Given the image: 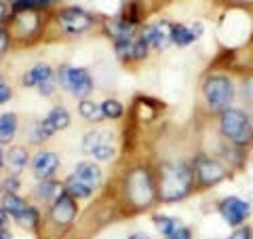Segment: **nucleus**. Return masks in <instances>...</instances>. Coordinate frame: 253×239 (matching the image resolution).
Here are the masks:
<instances>
[{
	"label": "nucleus",
	"mask_w": 253,
	"mask_h": 239,
	"mask_svg": "<svg viewBox=\"0 0 253 239\" xmlns=\"http://www.w3.org/2000/svg\"><path fill=\"white\" fill-rule=\"evenodd\" d=\"M194 186V172L192 167L186 163H175L167 161L158 170V197L165 203H175L181 201L184 197L190 195V190Z\"/></svg>",
	"instance_id": "obj_1"
},
{
	"label": "nucleus",
	"mask_w": 253,
	"mask_h": 239,
	"mask_svg": "<svg viewBox=\"0 0 253 239\" xmlns=\"http://www.w3.org/2000/svg\"><path fill=\"white\" fill-rule=\"evenodd\" d=\"M125 190H126V199L137 210H148L158 197L154 178L146 167H135L133 172H129L125 182Z\"/></svg>",
	"instance_id": "obj_2"
},
{
	"label": "nucleus",
	"mask_w": 253,
	"mask_h": 239,
	"mask_svg": "<svg viewBox=\"0 0 253 239\" xmlns=\"http://www.w3.org/2000/svg\"><path fill=\"white\" fill-rule=\"evenodd\" d=\"M219 131L234 146H247L253 140V125L249 117L232 106L219 113Z\"/></svg>",
	"instance_id": "obj_3"
},
{
	"label": "nucleus",
	"mask_w": 253,
	"mask_h": 239,
	"mask_svg": "<svg viewBox=\"0 0 253 239\" xmlns=\"http://www.w3.org/2000/svg\"><path fill=\"white\" fill-rule=\"evenodd\" d=\"M234 95L236 87L226 74H211L203 83V98L211 113H224L226 108H230Z\"/></svg>",
	"instance_id": "obj_4"
},
{
	"label": "nucleus",
	"mask_w": 253,
	"mask_h": 239,
	"mask_svg": "<svg viewBox=\"0 0 253 239\" xmlns=\"http://www.w3.org/2000/svg\"><path fill=\"white\" fill-rule=\"evenodd\" d=\"M83 153L93 157V161L104 163V161H112L116 157V138L110 129L97 127L84 133L83 138Z\"/></svg>",
	"instance_id": "obj_5"
},
{
	"label": "nucleus",
	"mask_w": 253,
	"mask_h": 239,
	"mask_svg": "<svg viewBox=\"0 0 253 239\" xmlns=\"http://www.w3.org/2000/svg\"><path fill=\"white\" fill-rule=\"evenodd\" d=\"M55 74H57V85H61V89H66L74 98L84 100L93 91V78L84 68L68 66L66 63V66H59Z\"/></svg>",
	"instance_id": "obj_6"
},
{
	"label": "nucleus",
	"mask_w": 253,
	"mask_h": 239,
	"mask_svg": "<svg viewBox=\"0 0 253 239\" xmlns=\"http://www.w3.org/2000/svg\"><path fill=\"white\" fill-rule=\"evenodd\" d=\"M190 167L194 172V180L203 186H215L228 178V167L219 159L209 155H196Z\"/></svg>",
	"instance_id": "obj_7"
},
{
	"label": "nucleus",
	"mask_w": 253,
	"mask_h": 239,
	"mask_svg": "<svg viewBox=\"0 0 253 239\" xmlns=\"http://www.w3.org/2000/svg\"><path fill=\"white\" fill-rule=\"evenodd\" d=\"M49 222L57 229H70L74 225L78 216V201L74 197H70L66 190H59V195L49 203Z\"/></svg>",
	"instance_id": "obj_8"
},
{
	"label": "nucleus",
	"mask_w": 253,
	"mask_h": 239,
	"mask_svg": "<svg viewBox=\"0 0 253 239\" xmlns=\"http://www.w3.org/2000/svg\"><path fill=\"white\" fill-rule=\"evenodd\" d=\"M217 212H219L221 220H224L228 227L236 229V227H243L245 222L249 220V216H251V205L245 201V199L230 195V197H224L217 203Z\"/></svg>",
	"instance_id": "obj_9"
},
{
	"label": "nucleus",
	"mask_w": 253,
	"mask_h": 239,
	"mask_svg": "<svg viewBox=\"0 0 253 239\" xmlns=\"http://www.w3.org/2000/svg\"><path fill=\"white\" fill-rule=\"evenodd\" d=\"M93 26V17L81 6H70L59 13V28L66 34H83Z\"/></svg>",
	"instance_id": "obj_10"
},
{
	"label": "nucleus",
	"mask_w": 253,
	"mask_h": 239,
	"mask_svg": "<svg viewBox=\"0 0 253 239\" xmlns=\"http://www.w3.org/2000/svg\"><path fill=\"white\" fill-rule=\"evenodd\" d=\"M171 26L173 23L169 21H154V23H148L141 32V38L148 43L150 49H156V51H165L171 43Z\"/></svg>",
	"instance_id": "obj_11"
},
{
	"label": "nucleus",
	"mask_w": 253,
	"mask_h": 239,
	"mask_svg": "<svg viewBox=\"0 0 253 239\" xmlns=\"http://www.w3.org/2000/svg\"><path fill=\"white\" fill-rule=\"evenodd\" d=\"M59 155L53 150H41L36 157L32 159V174L36 180H51L59 170Z\"/></svg>",
	"instance_id": "obj_12"
},
{
	"label": "nucleus",
	"mask_w": 253,
	"mask_h": 239,
	"mask_svg": "<svg viewBox=\"0 0 253 239\" xmlns=\"http://www.w3.org/2000/svg\"><path fill=\"white\" fill-rule=\"evenodd\" d=\"M203 36V23H173L171 26V43L177 47H188Z\"/></svg>",
	"instance_id": "obj_13"
},
{
	"label": "nucleus",
	"mask_w": 253,
	"mask_h": 239,
	"mask_svg": "<svg viewBox=\"0 0 253 239\" xmlns=\"http://www.w3.org/2000/svg\"><path fill=\"white\" fill-rule=\"evenodd\" d=\"M55 78H57V74H55V70L49 66V63L38 61L30 70L23 72L21 83H23V87H34V89H38L41 85L49 83V81H55Z\"/></svg>",
	"instance_id": "obj_14"
},
{
	"label": "nucleus",
	"mask_w": 253,
	"mask_h": 239,
	"mask_svg": "<svg viewBox=\"0 0 253 239\" xmlns=\"http://www.w3.org/2000/svg\"><path fill=\"white\" fill-rule=\"evenodd\" d=\"M72 174H74L78 180H83L86 186H91L93 190H97L101 186V182H104L101 167L97 163H93V161H81V163H76Z\"/></svg>",
	"instance_id": "obj_15"
},
{
	"label": "nucleus",
	"mask_w": 253,
	"mask_h": 239,
	"mask_svg": "<svg viewBox=\"0 0 253 239\" xmlns=\"http://www.w3.org/2000/svg\"><path fill=\"white\" fill-rule=\"evenodd\" d=\"M19 129V119L15 113H2L0 115V144H9L15 140Z\"/></svg>",
	"instance_id": "obj_16"
},
{
	"label": "nucleus",
	"mask_w": 253,
	"mask_h": 239,
	"mask_svg": "<svg viewBox=\"0 0 253 239\" xmlns=\"http://www.w3.org/2000/svg\"><path fill=\"white\" fill-rule=\"evenodd\" d=\"M44 121L49 123V127H51L55 133H57V131L68 129L70 123H72V117H70V113H68L66 106H53V108L49 110V115L44 117Z\"/></svg>",
	"instance_id": "obj_17"
},
{
	"label": "nucleus",
	"mask_w": 253,
	"mask_h": 239,
	"mask_svg": "<svg viewBox=\"0 0 253 239\" xmlns=\"http://www.w3.org/2000/svg\"><path fill=\"white\" fill-rule=\"evenodd\" d=\"M63 190L70 195V197H74L76 201H81V199H91V195L95 193V190L91 186H86L83 180H78L74 174H70V176L63 180Z\"/></svg>",
	"instance_id": "obj_18"
},
{
	"label": "nucleus",
	"mask_w": 253,
	"mask_h": 239,
	"mask_svg": "<svg viewBox=\"0 0 253 239\" xmlns=\"http://www.w3.org/2000/svg\"><path fill=\"white\" fill-rule=\"evenodd\" d=\"M4 161L9 163V167L15 172V174H19L21 170H26L28 163H30V153H28V148L26 146H11L9 148V153H4Z\"/></svg>",
	"instance_id": "obj_19"
},
{
	"label": "nucleus",
	"mask_w": 253,
	"mask_h": 239,
	"mask_svg": "<svg viewBox=\"0 0 253 239\" xmlns=\"http://www.w3.org/2000/svg\"><path fill=\"white\" fill-rule=\"evenodd\" d=\"M61 188H63V186L59 184V182H55L53 178H51V180H38V184H36V188H34V195H36L38 201L51 203L53 199L59 195Z\"/></svg>",
	"instance_id": "obj_20"
},
{
	"label": "nucleus",
	"mask_w": 253,
	"mask_h": 239,
	"mask_svg": "<svg viewBox=\"0 0 253 239\" xmlns=\"http://www.w3.org/2000/svg\"><path fill=\"white\" fill-rule=\"evenodd\" d=\"M13 222L26 231H38V227H41V212L34 205H28L17 218H13Z\"/></svg>",
	"instance_id": "obj_21"
},
{
	"label": "nucleus",
	"mask_w": 253,
	"mask_h": 239,
	"mask_svg": "<svg viewBox=\"0 0 253 239\" xmlns=\"http://www.w3.org/2000/svg\"><path fill=\"white\" fill-rule=\"evenodd\" d=\"M78 115L89 123H99L101 119H104V115H101V104H97V102H93V100H86V98L81 100V104H78Z\"/></svg>",
	"instance_id": "obj_22"
},
{
	"label": "nucleus",
	"mask_w": 253,
	"mask_h": 239,
	"mask_svg": "<svg viewBox=\"0 0 253 239\" xmlns=\"http://www.w3.org/2000/svg\"><path fill=\"white\" fill-rule=\"evenodd\" d=\"M28 205L30 203L23 197H19V193H4L2 195V208L11 214V218H17Z\"/></svg>",
	"instance_id": "obj_23"
},
{
	"label": "nucleus",
	"mask_w": 253,
	"mask_h": 239,
	"mask_svg": "<svg viewBox=\"0 0 253 239\" xmlns=\"http://www.w3.org/2000/svg\"><path fill=\"white\" fill-rule=\"evenodd\" d=\"M154 225L158 229V233L167 239L173 233V231H175L181 225V222L177 218H173V216H167V214H156V216H154Z\"/></svg>",
	"instance_id": "obj_24"
},
{
	"label": "nucleus",
	"mask_w": 253,
	"mask_h": 239,
	"mask_svg": "<svg viewBox=\"0 0 253 239\" xmlns=\"http://www.w3.org/2000/svg\"><path fill=\"white\" fill-rule=\"evenodd\" d=\"M55 2H57V0H15V2H13V11L15 13H28V11L44 9V6H51Z\"/></svg>",
	"instance_id": "obj_25"
},
{
	"label": "nucleus",
	"mask_w": 253,
	"mask_h": 239,
	"mask_svg": "<svg viewBox=\"0 0 253 239\" xmlns=\"http://www.w3.org/2000/svg\"><path fill=\"white\" fill-rule=\"evenodd\" d=\"M101 115H104V119L116 121V119H121V117L125 115V106H123L118 100L108 98V100L101 102Z\"/></svg>",
	"instance_id": "obj_26"
},
{
	"label": "nucleus",
	"mask_w": 253,
	"mask_h": 239,
	"mask_svg": "<svg viewBox=\"0 0 253 239\" xmlns=\"http://www.w3.org/2000/svg\"><path fill=\"white\" fill-rule=\"evenodd\" d=\"M53 133H55V131L49 127V123H46L44 119H42V121H38V123L32 125L30 138H32V142H34V144H41V142H46V140H49Z\"/></svg>",
	"instance_id": "obj_27"
},
{
	"label": "nucleus",
	"mask_w": 253,
	"mask_h": 239,
	"mask_svg": "<svg viewBox=\"0 0 253 239\" xmlns=\"http://www.w3.org/2000/svg\"><path fill=\"white\" fill-rule=\"evenodd\" d=\"M150 53V47L141 36L133 38V45H131V60H146Z\"/></svg>",
	"instance_id": "obj_28"
},
{
	"label": "nucleus",
	"mask_w": 253,
	"mask_h": 239,
	"mask_svg": "<svg viewBox=\"0 0 253 239\" xmlns=\"http://www.w3.org/2000/svg\"><path fill=\"white\" fill-rule=\"evenodd\" d=\"M226 239H253V229L249 225H243V227H236L230 235Z\"/></svg>",
	"instance_id": "obj_29"
},
{
	"label": "nucleus",
	"mask_w": 253,
	"mask_h": 239,
	"mask_svg": "<svg viewBox=\"0 0 253 239\" xmlns=\"http://www.w3.org/2000/svg\"><path fill=\"white\" fill-rule=\"evenodd\" d=\"M2 188H4V193H17L19 190V174H9V178L4 180V184H2Z\"/></svg>",
	"instance_id": "obj_30"
},
{
	"label": "nucleus",
	"mask_w": 253,
	"mask_h": 239,
	"mask_svg": "<svg viewBox=\"0 0 253 239\" xmlns=\"http://www.w3.org/2000/svg\"><path fill=\"white\" fill-rule=\"evenodd\" d=\"M167 239H194V233H192V229H190V227L179 225Z\"/></svg>",
	"instance_id": "obj_31"
},
{
	"label": "nucleus",
	"mask_w": 253,
	"mask_h": 239,
	"mask_svg": "<svg viewBox=\"0 0 253 239\" xmlns=\"http://www.w3.org/2000/svg\"><path fill=\"white\" fill-rule=\"evenodd\" d=\"M9 43H11V34L6 28H0V60L4 58L6 49H9Z\"/></svg>",
	"instance_id": "obj_32"
},
{
	"label": "nucleus",
	"mask_w": 253,
	"mask_h": 239,
	"mask_svg": "<svg viewBox=\"0 0 253 239\" xmlns=\"http://www.w3.org/2000/svg\"><path fill=\"white\" fill-rule=\"evenodd\" d=\"M243 100L247 104H253V76H249L247 81L243 83Z\"/></svg>",
	"instance_id": "obj_33"
},
{
	"label": "nucleus",
	"mask_w": 253,
	"mask_h": 239,
	"mask_svg": "<svg viewBox=\"0 0 253 239\" xmlns=\"http://www.w3.org/2000/svg\"><path fill=\"white\" fill-rule=\"evenodd\" d=\"M11 98H13V89L9 87V83L2 78V81H0V104H6Z\"/></svg>",
	"instance_id": "obj_34"
},
{
	"label": "nucleus",
	"mask_w": 253,
	"mask_h": 239,
	"mask_svg": "<svg viewBox=\"0 0 253 239\" xmlns=\"http://www.w3.org/2000/svg\"><path fill=\"white\" fill-rule=\"evenodd\" d=\"M11 222H13V218H11V214L6 212L2 205H0V233L2 231H9V227H11Z\"/></svg>",
	"instance_id": "obj_35"
},
{
	"label": "nucleus",
	"mask_w": 253,
	"mask_h": 239,
	"mask_svg": "<svg viewBox=\"0 0 253 239\" xmlns=\"http://www.w3.org/2000/svg\"><path fill=\"white\" fill-rule=\"evenodd\" d=\"M126 239H152V237H150L148 233H144V231H135V233H131Z\"/></svg>",
	"instance_id": "obj_36"
},
{
	"label": "nucleus",
	"mask_w": 253,
	"mask_h": 239,
	"mask_svg": "<svg viewBox=\"0 0 253 239\" xmlns=\"http://www.w3.org/2000/svg\"><path fill=\"white\" fill-rule=\"evenodd\" d=\"M4 17H6V6L4 2H0V21H4Z\"/></svg>",
	"instance_id": "obj_37"
},
{
	"label": "nucleus",
	"mask_w": 253,
	"mask_h": 239,
	"mask_svg": "<svg viewBox=\"0 0 253 239\" xmlns=\"http://www.w3.org/2000/svg\"><path fill=\"white\" fill-rule=\"evenodd\" d=\"M0 239H11V231H2V233H0Z\"/></svg>",
	"instance_id": "obj_38"
},
{
	"label": "nucleus",
	"mask_w": 253,
	"mask_h": 239,
	"mask_svg": "<svg viewBox=\"0 0 253 239\" xmlns=\"http://www.w3.org/2000/svg\"><path fill=\"white\" fill-rule=\"evenodd\" d=\"M2 165H4V153H2V148H0V170H2Z\"/></svg>",
	"instance_id": "obj_39"
},
{
	"label": "nucleus",
	"mask_w": 253,
	"mask_h": 239,
	"mask_svg": "<svg viewBox=\"0 0 253 239\" xmlns=\"http://www.w3.org/2000/svg\"><path fill=\"white\" fill-rule=\"evenodd\" d=\"M2 190H4V188H2V182H0V199H2V195H4Z\"/></svg>",
	"instance_id": "obj_40"
},
{
	"label": "nucleus",
	"mask_w": 253,
	"mask_h": 239,
	"mask_svg": "<svg viewBox=\"0 0 253 239\" xmlns=\"http://www.w3.org/2000/svg\"><path fill=\"white\" fill-rule=\"evenodd\" d=\"M0 81H2V76H0Z\"/></svg>",
	"instance_id": "obj_41"
}]
</instances>
